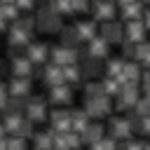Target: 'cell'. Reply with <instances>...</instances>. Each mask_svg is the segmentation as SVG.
Masks as SVG:
<instances>
[{
  "label": "cell",
  "instance_id": "cell-1",
  "mask_svg": "<svg viewBox=\"0 0 150 150\" xmlns=\"http://www.w3.org/2000/svg\"><path fill=\"white\" fill-rule=\"evenodd\" d=\"M35 30H40V33H59L63 26H61V14H56L49 5L47 7H42L40 9V14L35 16Z\"/></svg>",
  "mask_w": 150,
  "mask_h": 150
},
{
  "label": "cell",
  "instance_id": "cell-2",
  "mask_svg": "<svg viewBox=\"0 0 150 150\" xmlns=\"http://www.w3.org/2000/svg\"><path fill=\"white\" fill-rule=\"evenodd\" d=\"M84 110L91 115V117H110L112 112V96L103 94V96H96V98H87L84 101Z\"/></svg>",
  "mask_w": 150,
  "mask_h": 150
},
{
  "label": "cell",
  "instance_id": "cell-3",
  "mask_svg": "<svg viewBox=\"0 0 150 150\" xmlns=\"http://www.w3.org/2000/svg\"><path fill=\"white\" fill-rule=\"evenodd\" d=\"M141 98V94H138V84H124L122 87V91L115 96V110H134V105H136V101Z\"/></svg>",
  "mask_w": 150,
  "mask_h": 150
},
{
  "label": "cell",
  "instance_id": "cell-4",
  "mask_svg": "<svg viewBox=\"0 0 150 150\" xmlns=\"http://www.w3.org/2000/svg\"><path fill=\"white\" fill-rule=\"evenodd\" d=\"M77 59H80L77 47L59 45V47H52V52H49V61L56 66H70V63H77Z\"/></svg>",
  "mask_w": 150,
  "mask_h": 150
},
{
  "label": "cell",
  "instance_id": "cell-5",
  "mask_svg": "<svg viewBox=\"0 0 150 150\" xmlns=\"http://www.w3.org/2000/svg\"><path fill=\"white\" fill-rule=\"evenodd\" d=\"M98 35H103L110 45H122L124 42V23L110 19V21H103L101 28H98Z\"/></svg>",
  "mask_w": 150,
  "mask_h": 150
},
{
  "label": "cell",
  "instance_id": "cell-6",
  "mask_svg": "<svg viewBox=\"0 0 150 150\" xmlns=\"http://www.w3.org/2000/svg\"><path fill=\"white\" fill-rule=\"evenodd\" d=\"M26 117L33 120L35 124L45 122L49 117V110H47V101L40 98V96H30L28 98V105H26Z\"/></svg>",
  "mask_w": 150,
  "mask_h": 150
},
{
  "label": "cell",
  "instance_id": "cell-7",
  "mask_svg": "<svg viewBox=\"0 0 150 150\" xmlns=\"http://www.w3.org/2000/svg\"><path fill=\"white\" fill-rule=\"evenodd\" d=\"M117 2L115 0H94V5H91V16L96 19V21H110V19H115V14H117V7H115Z\"/></svg>",
  "mask_w": 150,
  "mask_h": 150
},
{
  "label": "cell",
  "instance_id": "cell-8",
  "mask_svg": "<svg viewBox=\"0 0 150 150\" xmlns=\"http://www.w3.org/2000/svg\"><path fill=\"white\" fill-rule=\"evenodd\" d=\"M145 35H148V26H145L143 16H141V19H129V21H124V38H127V40H131V42H143V40H148Z\"/></svg>",
  "mask_w": 150,
  "mask_h": 150
},
{
  "label": "cell",
  "instance_id": "cell-9",
  "mask_svg": "<svg viewBox=\"0 0 150 150\" xmlns=\"http://www.w3.org/2000/svg\"><path fill=\"white\" fill-rule=\"evenodd\" d=\"M108 134H110L112 138H117V141L129 138V136L134 134L129 117H110V120H108Z\"/></svg>",
  "mask_w": 150,
  "mask_h": 150
},
{
  "label": "cell",
  "instance_id": "cell-10",
  "mask_svg": "<svg viewBox=\"0 0 150 150\" xmlns=\"http://www.w3.org/2000/svg\"><path fill=\"white\" fill-rule=\"evenodd\" d=\"M70 101H73V87L68 82L49 87V103H54V105H68Z\"/></svg>",
  "mask_w": 150,
  "mask_h": 150
},
{
  "label": "cell",
  "instance_id": "cell-11",
  "mask_svg": "<svg viewBox=\"0 0 150 150\" xmlns=\"http://www.w3.org/2000/svg\"><path fill=\"white\" fill-rule=\"evenodd\" d=\"M49 122H52V129H54V131H70V129H73L70 110H63L61 105H56V110L49 112Z\"/></svg>",
  "mask_w": 150,
  "mask_h": 150
},
{
  "label": "cell",
  "instance_id": "cell-12",
  "mask_svg": "<svg viewBox=\"0 0 150 150\" xmlns=\"http://www.w3.org/2000/svg\"><path fill=\"white\" fill-rule=\"evenodd\" d=\"M33 38V30L19 26L16 21H12V28H9V47H28Z\"/></svg>",
  "mask_w": 150,
  "mask_h": 150
},
{
  "label": "cell",
  "instance_id": "cell-13",
  "mask_svg": "<svg viewBox=\"0 0 150 150\" xmlns=\"http://www.w3.org/2000/svg\"><path fill=\"white\" fill-rule=\"evenodd\" d=\"M87 54L105 61V59L110 56V42H108L103 35H96V38H91V40L87 42Z\"/></svg>",
  "mask_w": 150,
  "mask_h": 150
},
{
  "label": "cell",
  "instance_id": "cell-14",
  "mask_svg": "<svg viewBox=\"0 0 150 150\" xmlns=\"http://www.w3.org/2000/svg\"><path fill=\"white\" fill-rule=\"evenodd\" d=\"M49 47L45 45V42H28V47H26V54H28V59L35 63V66H45L47 61H49Z\"/></svg>",
  "mask_w": 150,
  "mask_h": 150
},
{
  "label": "cell",
  "instance_id": "cell-15",
  "mask_svg": "<svg viewBox=\"0 0 150 150\" xmlns=\"http://www.w3.org/2000/svg\"><path fill=\"white\" fill-rule=\"evenodd\" d=\"M141 75H143V66H141L136 59H131V61L124 63L120 80H122L124 84H141Z\"/></svg>",
  "mask_w": 150,
  "mask_h": 150
},
{
  "label": "cell",
  "instance_id": "cell-16",
  "mask_svg": "<svg viewBox=\"0 0 150 150\" xmlns=\"http://www.w3.org/2000/svg\"><path fill=\"white\" fill-rule=\"evenodd\" d=\"M82 73H84V77H96V75H101V73H105V61L103 59H96V56H84L82 59Z\"/></svg>",
  "mask_w": 150,
  "mask_h": 150
},
{
  "label": "cell",
  "instance_id": "cell-17",
  "mask_svg": "<svg viewBox=\"0 0 150 150\" xmlns=\"http://www.w3.org/2000/svg\"><path fill=\"white\" fill-rule=\"evenodd\" d=\"M42 82H45L47 87H54V84L66 82V80H63V66L47 63V66H45V70H42Z\"/></svg>",
  "mask_w": 150,
  "mask_h": 150
},
{
  "label": "cell",
  "instance_id": "cell-18",
  "mask_svg": "<svg viewBox=\"0 0 150 150\" xmlns=\"http://www.w3.org/2000/svg\"><path fill=\"white\" fill-rule=\"evenodd\" d=\"M80 136H82V143L91 148L98 138H103V136H105V129H103V124H98V122H89V124H87V129H84V131H80Z\"/></svg>",
  "mask_w": 150,
  "mask_h": 150
},
{
  "label": "cell",
  "instance_id": "cell-19",
  "mask_svg": "<svg viewBox=\"0 0 150 150\" xmlns=\"http://www.w3.org/2000/svg\"><path fill=\"white\" fill-rule=\"evenodd\" d=\"M33 61L28 59V54L23 56H14L12 59V75H21V77H30L33 75Z\"/></svg>",
  "mask_w": 150,
  "mask_h": 150
},
{
  "label": "cell",
  "instance_id": "cell-20",
  "mask_svg": "<svg viewBox=\"0 0 150 150\" xmlns=\"http://www.w3.org/2000/svg\"><path fill=\"white\" fill-rule=\"evenodd\" d=\"M7 89H9V96H30V77L14 75Z\"/></svg>",
  "mask_w": 150,
  "mask_h": 150
},
{
  "label": "cell",
  "instance_id": "cell-21",
  "mask_svg": "<svg viewBox=\"0 0 150 150\" xmlns=\"http://www.w3.org/2000/svg\"><path fill=\"white\" fill-rule=\"evenodd\" d=\"M98 21L91 16L89 21H80V23H75V30H77V35H80V40L82 42H89L91 38H96L98 35V26H96Z\"/></svg>",
  "mask_w": 150,
  "mask_h": 150
},
{
  "label": "cell",
  "instance_id": "cell-22",
  "mask_svg": "<svg viewBox=\"0 0 150 150\" xmlns=\"http://www.w3.org/2000/svg\"><path fill=\"white\" fill-rule=\"evenodd\" d=\"M143 12H145L143 0H134V2H127V5H122V7H120V14H122V19H124V21H129V19H141V16H143Z\"/></svg>",
  "mask_w": 150,
  "mask_h": 150
},
{
  "label": "cell",
  "instance_id": "cell-23",
  "mask_svg": "<svg viewBox=\"0 0 150 150\" xmlns=\"http://www.w3.org/2000/svg\"><path fill=\"white\" fill-rule=\"evenodd\" d=\"M84 73H82V66L80 63H70V66H63V80L70 84V87H77L82 82Z\"/></svg>",
  "mask_w": 150,
  "mask_h": 150
},
{
  "label": "cell",
  "instance_id": "cell-24",
  "mask_svg": "<svg viewBox=\"0 0 150 150\" xmlns=\"http://www.w3.org/2000/svg\"><path fill=\"white\" fill-rule=\"evenodd\" d=\"M70 117H73V131H84L87 124L91 122V115L82 108V110H70Z\"/></svg>",
  "mask_w": 150,
  "mask_h": 150
},
{
  "label": "cell",
  "instance_id": "cell-25",
  "mask_svg": "<svg viewBox=\"0 0 150 150\" xmlns=\"http://www.w3.org/2000/svg\"><path fill=\"white\" fill-rule=\"evenodd\" d=\"M59 35H61V45H66V47H77V45L82 42L80 35H77V30H75V26H66V28H61Z\"/></svg>",
  "mask_w": 150,
  "mask_h": 150
},
{
  "label": "cell",
  "instance_id": "cell-26",
  "mask_svg": "<svg viewBox=\"0 0 150 150\" xmlns=\"http://www.w3.org/2000/svg\"><path fill=\"white\" fill-rule=\"evenodd\" d=\"M35 148H54V129L47 131H35V136L30 138Z\"/></svg>",
  "mask_w": 150,
  "mask_h": 150
},
{
  "label": "cell",
  "instance_id": "cell-27",
  "mask_svg": "<svg viewBox=\"0 0 150 150\" xmlns=\"http://www.w3.org/2000/svg\"><path fill=\"white\" fill-rule=\"evenodd\" d=\"M28 98L30 96H9V101L5 105V112H26Z\"/></svg>",
  "mask_w": 150,
  "mask_h": 150
},
{
  "label": "cell",
  "instance_id": "cell-28",
  "mask_svg": "<svg viewBox=\"0 0 150 150\" xmlns=\"http://www.w3.org/2000/svg\"><path fill=\"white\" fill-rule=\"evenodd\" d=\"M21 122H23V115L21 112H7V117H5V129H7V134H19V127H21Z\"/></svg>",
  "mask_w": 150,
  "mask_h": 150
},
{
  "label": "cell",
  "instance_id": "cell-29",
  "mask_svg": "<svg viewBox=\"0 0 150 150\" xmlns=\"http://www.w3.org/2000/svg\"><path fill=\"white\" fill-rule=\"evenodd\" d=\"M105 94V87H103V80L101 82H94V77L84 84V98H96V96H103Z\"/></svg>",
  "mask_w": 150,
  "mask_h": 150
},
{
  "label": "cell",
  "instance_id": "cell-30",
  "mask_svg": "<svg viewBox=\"0 0 150 150\" xmlns=\"http://www.w3.org/2000/svg\"><path fill=\"white\" fill-rule=\"evenodd\" d=\"M124 63H127V59H105V75L120 77V75H122Z\"/></svg>",
  "mask_w": 150,
  "mask_h": 150
},
{
  "label": "cell",
  "instance_id": "cell-31",
  "mask_svg": "<svg viewBox=\"0 0 150 150\" xmlns=\"http://www.w3.org/2000/svg\"><path fill=\"white\" fill-rule=\"evenodd\" d=\"M0 14L7 21H16L19 19V5L16 2H0Z\"/></svg>",
  "mask_w": 150,
  "mask_h": 150
},
{
  "label": "cell",
  "instance_id": "cell-32",
  "mask_svg": "<svg viewBox=\"0 0 150 150\" xmlns=\"http://www.w3.org/2000/svg\"><path fill=\"white\" fill-rule=\"evenodd\" d=\"M26 145H28V138H26V136H21V134H9V136H7V148H9V150H16V148L23 150Z\"/></svg>",
  "mask_w": 150,
  "mask_h": 150
},
{
  "label": "cell",
  "instance_id": "cell-33",
  "mask_svg": "<svg viewBox=\"0 0 150 150\" xmlns=\"http://www.w3.org/2000/svg\"><path fill=\"white\" fill-rule=\"evenodd\" d=\"M49 7L56 12V14H73V5H70V0H49Z\"/></svg>",
  "mask_w": 150,
  "mask_h": 150
},
{
  "label": "cell",
  "instance_id": "cell-34",
  "mask_svg": "<svg viewBox=\"0 0 150 150\" xmlns=\"http://www.w3.org/2000/svg\"><path fill=\"white\" fill-rule=\"evenodd\" d=\"M134 112H138V115H143V117H145V115H150V96H145V94H143V96L136 101Z\"/></svg>",
  "mask_w": 150,
  "mask_h": 150
},
{
  "label": "cell",
  "instance_id": "cell-35",
  "mask_svg": "<svg viewBox=\"0 0 150 150\" xmlns=\"http://www.w3.org/2000/svg\"><path fill=\"white\" fill-rule=\"evenodd\" d=\"M70 5H73V12H77V14L91 9V2L89 0H70Z\"/></svg>",
  "mask_w": 150,
  "mask_h": 150
},
{
  "label": "cell",
  "instance_id": "cell-36",
  "mask_svg": "<svg viewBox=\"0 0 150 150\" xmlns=\"http://www.w3.org/2000/svg\"><path fill=\"white\" fill-rule=\"evenodd\" d=\"M19 5V9H33L35 7V0H14Z\"/></svg>",
  "mask_w": 150,
  "mask_h": 150
},
{
  "label": "cell",
  "instance_id": "cell-37",
  "mask_svg": "<svg viewBox=\"0 0 150 150\" xmlns=\"http://www.w3.org/2000/svg\"><path fill=\"white\" fill-rule=\"evenodd\" d=\"M141 134L143 136H150V115L143 117V124H141Z\"/></svg>",
  "mask_w": 150,
  "mask_h": 150
},
{
  "label": "cell",
  "instance_id": "cell-38",
  "mask_svg": "<svg viewBox=\"0 0 150 150\" xmlns=\"http://www.w3.org/2000/svg\"><path fill=\"white\" fill-rule=\"evenodd\" d=\"M141 84H143V89H148V87H150V68H145V70H143V75H141Z\"/></svg>",
  "mask_w": 150,
  "mask_h": 150
},
{
  "label": "cell",
  "instance_id": "cell-39",
  "mask_svg": "<svg viewBox=\"0 0 150 150\" xmlns=\"http://www.w3.org/2000/svg\"><path fill=\"white\" fill-rule=\"evenodd\" d=\"M143 21H145V26H148V30H150V7L143 12Z\"/></svg>",
  "mask_w": 150,
  "mask_h": 150
},
{
  "label": "cell",
  "instance_id": "cell-40",
  "mask_svg": "<svg viewBox=\"0 0 150 150\" xmlns=\"http://www.w3.org/2000/svg\"><path fill=\"white\" fill-rule=\"evenodd\" d=\"M141 66H143V68H150V52H148V54L143 56V61H141Z\"/></svg>",
  "mask_w": 150,
  "mask_h": 150
},
{
  "label": "cell",
  "instance_id": "cell-41",
  "mask_svg": "<svg viewBox=\"0 0 150 150\" xmlns=\"http://www.w3.org/2000/svg\"><path fill=\"white\" fill-rule=\"evenodd\" d=\"M5 28H7V19H5V16H2V14H0V33H2V30H5Z\"/></svg>",
  "mask_w": 150,
  "mask_h": 150
},
{
  "label": "cell",
  "instance_id": "cell-42",
  "mask_svg": "<svg viewBox=\"0 0 150 150\" xmlns=\"http://www.w3.org/2000/svg\"><path fill=\"white\" fill-rule=\"evenodd\" d=\"M115 2H117V5L122 7V5H127V2H134V0H115Z\"/></svg>",
  "mask_w": 150,
  "mask_h": 150
},
{
  "label": "cell",
  "instance_id": "cell-43",
  "mask_svg": "<svg viewBox=\"0 0 150 150\" xmlns=\"http://www.w3.org/2000/svg\"><path fill=\"white\" fill-rule=\"evenodd\" d=\"M143 143H145V148H150V136H148V138H145Z\"/></svg>",
  "mask_w": 150,
  "mask_h": 150
},
{
  "label": "cell",
  "instance_id": "cell-44",
  "mask_svg": "<svg viewBox=\"0 0 150 150\" xmlns=\"http://www.w3.org/2000/svg\"><path fill=\"white\" fill-rule=\"evenodd\" d=\"M143 94H145V96H150V87H148V89H143Z\"/></svg>",
  "mask_w": 150,
  "mask_h": 150
},
{
  "label": "cell",
  "instance_id": "cell-45",
  "mask_svg": "<svg viewBox=\"0 0 150 150\" xmlns=\"http://www.w3.org/2000/svg\"><path fill=\"white\" fill-rule=\"evenodd\" d=\"M0 2H14V0H0Z\"/></svg>",
  "mask_w": 150,
  "mask_h": 150
},
{
  "label": "cell",
  "instance_id": "cell-46",
  "mask_svg": "<svg viewBox=\"0 0 150 150\" xmlns=\"http://www.w3.org/2000/svg\"><path fill=\"white\" fill-rule=\"evenodd\" d=\"M143 2H145V5H150V0H143Z\"/></svg>",
  "mask_w": 150,
  "mask_h": 150
}]
</instances>
